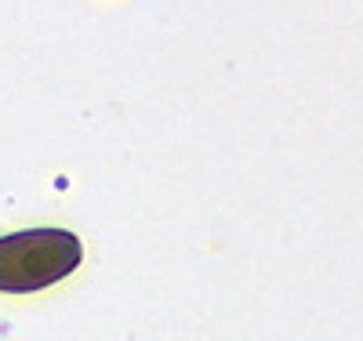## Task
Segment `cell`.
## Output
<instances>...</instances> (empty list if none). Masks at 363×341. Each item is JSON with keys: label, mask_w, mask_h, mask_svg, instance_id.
<instances>
[{"label": "cell", "mask_w": 363, "mask_h": 341, "mask_svg": "<svg viewBox=\"0 0 363 341\" xmlns=\"http://www.w3.org/2000/svg\"><path fill=\"white\" fill-rule=\"evenodd\" d=\"M84 243L69 229H22L0 236V291L4 294H33L44 291L80 265Z\"/></svg>", "instance_id": "1"}]
</instances>
